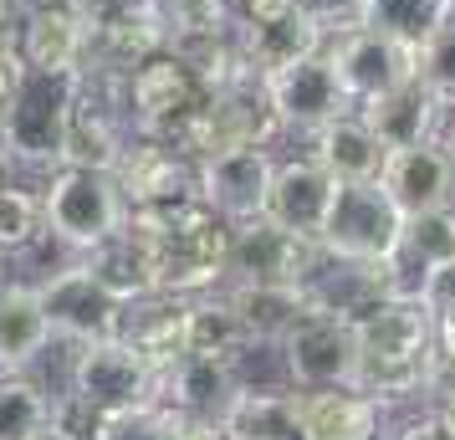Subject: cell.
Listing matches in <instances>:
<instances>
[{
	"label": "cell",
	"mask_w": 455,
	"mask_h": 440,
	"mask_svg": "<svg viewBox=\"0 0 455 440\" xmlns=\"http://www.w3.org/2000/svg\"><path fill=\"white\" fill-rule=\"evenodd\" d=\"M353 389L373 395L379 404L394 399L430 395V379L440 369V348H435V317L419 297L389 292L369 302L353 317Z\"/></svg>",
	"instance_id": "6da1fadb"
},
{
	"label": "cell",
	"mask_w": 455,
	"mask_h": 440,
	"mask_svg": "<svg viewBox=\"0 0 455 440\" xmlns=\"http://www.w3.org/2000/svg\"><path fill=\"white\" fill-rule=\"evenodd\" d=\"M128 236L144 246L154 292L200 297L226 276L230 226L200 200H174L154 210H128Z\"/></svg>",
	"instance_id": "7a4b0ae2"
},
{
	"label": "cell",
	"mask_w": 455,
	"mask_h": 440,
	"mask_svg": "<svg viewBox=\"0 0 455 440\" xmlns=\"http://www.w3.org/2000/svg\"><path fill=\"white\" fill-rule=\"evenodd\" d=\"M124 220H128V205L108 169L62 164L42 189V236L72 246L77 256L103 246L108 236H118Z\"/></svg>",
	"instance_id": "3957f363"
},
{
	"label": "cell",
	"mask_w": 455,
	"mask_h": 440,
	"mask_svg": "<svg viewBox=\"0 0 455 440\" xmlns=\"http://www.w3.org/2000/svg\"><path fill=\"white\" fill-rule=\"evenodd\" d=\"M77 103V72H31L26 67L16 98L0 118V154L5 164H62L67 118Z\"/></svg>",
	"instance_id": "277c9868"
},
{
	"label": "cell",
	"mask_w": 455,
	"mask_h": 440,
	"mask_svg": "<svg viewBox=\"0 0 455 440\" xmlns=\"http://www.w3.org/2000/svg\"><path fill=\"white\" fill-rule=\"evenodd\" d=\"M404 215L394 210L379 180H353V185H332L328 215L317 231V252L328 261H384L399 241Z\"/></svg>",
	"instance_id": "5b68a950"
},
{
	"label": "cell",
	"mask_w": 455,
	"mask_h": 440,
	"mask_svg": "<svg viewBox=\"0 0 455 440\" xmlns=\"http://www.w3.org/2000/svg\"><path fill=\"white\" fill-rule=\"evenodd\" d=\"M276 133V118H271V103H267V87L261 77H235V83L215 87L205 98V108L189 118L169 144L185 148L189 159H210L220 148H246V144H271Z\"/></svg>",
	"instance_id": "8992f818"
},
{
	"label": "cell",
	"mask_w": 455,
	"mask_h": 440,
	"mask_svg": "<svg viewBox=\"0 0 455 440\" xmlns=\"http://www.w3.org/2000/svg\"><path fill=\"white\" fill-rule=\"evenodd\" d=\"M205 98H210V87L200 83V72L180 52H169V46L128 72V118H133V133L174 139L205 108Z\"/></svg>",
	"instance_id": "52a82bcc"
},
{
	"label": "cell",
	"mask_w": 455,
	"mask_h": 440,
	"mask_svg": "<svg viewBox=\"0 0 455 440\" xmlns=\"http://www.w3.org/2000/svg\"><path fill=\"white\" fill-rule=\"evenodd\" d=\"M72 395L92 404L98 415H124L154 395V364L124 338H92L72 354Z\"/></svg>",
	"instance_id": "ba28073f"
},
{
	"label": "cell",
	"mask_w": 455,
	"mask_h": 440,
	"mask_svg": "<svg viewBox=\"0 0 455 440\" xmlns=\"http://www.w3.org/2000/svg\"><path fill=\"white\" fill-rule=\"evenodd\" d=\"M276 348H282V369H287L291 389H338V384H353V358H358L353 323L328 313V308H307Z\"/></svg>",
	"instance_id": "9c48e42d"
},
{
	"label": "cell",
	"mask_w": 455,
	"mask_h": 440,
	"mask_svg": "<svg viewBox=\"0 0 455 440\" xmlns=\"http://www.w3.org/2000/svg\"><path fill=\"white\" fill-rule=\"evenodd\" d=\"M323 57L332 62V72H338V83H343V92H348L353 108L373 103V98H384V92H394L399 83L414 77V52L410 46L389 42L384 31H369V26L332 31L328 42H323Z\"/></svg>",
	"instance_id": "30bf717a"
},
{
	"label": "cell",
	"mask_w": 455,
	"mask_h": 440,
	"mask_svg": "<svg viewBox=\"0 0 455 440\" xmlns=\"http://www.w3.org/2000/svg\"><path fill=\"white\" fill-rule=\"evenodd\" d=\"M267 87V103H271V118L276 128H287V133H317V128L338 118V113H348V92L338 83V72L323 52H312V57H297V62L276 67L261 77Z\"/></svg>",
	"instance_id": "8fae6325"
},
{
	"label": "cell",
	"mask_w": 455,
	"mask_h": 440,
	"mask_svg": "<svg viewBox=\"0 0 455 440\" xmlns=\"http://www.w3.org/2000/svg\"><path fill=\"white\" fill-rule=\"evenodd\" d=\"M271 169H276V159H271L267 144L220 148V154H210V159H195V200L210 205L226 226L256 220L261 205H267Z\"/></svg>",
	"instance_id": "7c38bea8"
},
{
	"label": "cell",
	"mask_w": 455,
	"mask_h": 440,
	"mask_svg": "<svg viewBox=\"0 0 455 440\" xmlns=\"http://www.w3.org/2000/svg\"><path fill=\"white\" fill-rule=\"evenodd\" d=\"M317 241L271 226L267 215L230 226V256H226V276L230 282H291V287H307L317 272Z\"/></svg>",
	"instance_id": "4fadbf2b"
},
{
	"label": "cell",
	"mask_w": 455,
	"mask_h": 440,
	"mask_svg": "<svg viewBox=\"0 0 455 440\" xmlns=\"http://www.w3.org/2000/svg\"><path fill=\"white\" fill-rule=\"evenodd\" d=\"M113 185L124 195L128 210H154L174 200H195V159L185 148L154 133H133L113 164Z\"/></svg>",
	"instance_id": "5bb4252c"
},
{
	"label": "cell",
	"mask_w": 455,
	"mask_h": 440,
	"mask_svg": "<svg viewBox=\"0 0 455 440\" xmlns=\"http://www.w3.org/2000/svg\"><path fill=\"white\" fill-rule=\"evenodd\" d=\"M36 297H42V313H46V323H52V338L92 343V338L118 333V308H124V302L87 272L83 256H77L72 267H62L57 276L36 282Z\"/></svg>",
	"instance_id": "9a60e30c"
},
{
	"label": "cell",
	"mask_w": 455,
	"mask_h": 440,
	"mask_svg": "<svg viewBox=\"0 0 455 440\" xmlns=\"http://www.w3.org/2000/svg\"><path fill=\"white\" fill-rule=\"evenodd\" d=\"M379 185L394 200V210L410 220L425 210H445L455 205V159L440 139H419V144L389 148L384 169H379Z\"/></svg>",
	"instance_id": "2e32d148"
},
{
	"label": "cell",
	"mask_w": 455,
	"mask_h": 440,
	"mask_svg": "<svg viewBox=\"0 0 455 440\" xmlns=\"http://www.w3.org/2000/svg\"><path fill=\"white\" fill-rule=\"evenodd\" d=\"M169 46V16L164 0H124L113 16L87 31V67H103L128 77L139 62H148L154 52Z\"/></svg>",
	"instance_id": "e0dca14e"
},
{
	"label": "cell",
	"mask_w": 455,
	"mask_h": 440,
	"mask_svg": "<svg viewBox=\"0 0 455 440\" xmlns=\"http://www.w3.org/2000/svg\"><path fill=\"white\" fill-rule=\"evenodd\" d=\"M291 425H297V440H379L384 404L353 384L291 389Z\"/></svg>",
	"instance_id": "ac0fdd59"
},
{
	"label": "cell",
	"mask_w": 455,
	"mask_h": 440,
	"mask_svg": "<svg viewBox=\"0 0 455 440\" xmlns=\"http://www.w3.org/2000/svg\"><path fill=\"white\" fill-rule=\"evenodd\" d=\"M241 395V384L230 374V358H205V354H180L174 364L154 369V404H164L174 415L195 420H220L230 399Z\"/></svg>",
	"instance_id": "d6986e66"
},
{
	"label": "cell",
	"mask_w": 455,
	"mask_h": 440,
	"mask_svg": "<svg viewBox=\"0 0 455 440\" xmlns=\"http://www.w3.org/2000/svg\"><path fill=\"white\" fill-rule=\"evenodd\" d=\"M11 36L31 72H83L87 67V21L67 0L26 5L21 26H11Z\"/></svg>",
	"instance_id": "ffe728a7"
},
{
	"label": "cell",
	"mask_w": 455,
	"mask_h": 440,
	"mask_svg": "<svg viewBox=\"0 0 455 440\" xmlns=\"http://www.w3.org/2000/svg\"><path fill=\"white\" fill-rule=\"evenodd\" d=\"M328 200H332V180L323 174V164L312 154L307 159H282V164L271 169V189H267L261 215H267L271 226L302 236V241H317Z\"/></svg>",
	"instance_id": "44dd1931"
},
{
	"label": "cell",
	"mask_w": 455,
	"mask_h": 440,
	"mask_svg": "<svg viewBox=\"0 0 455 440\" xmlns=\"http://www.w3.org/2000/svg\"><path fill=\"white\" fill-rule=\"evenodd\" d=\"M323 42H328V31L307 21L297 5L235 26V46H241V62H246L251 77H267V72L297 62V57H312V52H323Z\"/></svg>",
	"instance_id": "7402d4cb"
},
{
	"label": "cell",
	"mask_w": 455,
	"mask_h": 440,
	"mask_svg": "<svg viewBox=\"0 0 455 440\" xmlns=\"http://www.w3.org/2000/svg\"><path fill=\"white\" fill-rule=\"evenodd\" d=\"M185 308L189 297H174V292L128 297L118 308V333L113 338H124L128 348H139L154 369H164V364L185 354Z\"/></svg>",
	"instance_id": "603a6c76"
},
{
	"label": "cell",
	"mask_w": 455,
	"mask_h": 440,
	"mask_svg": "<svg viewBox=\"0 0 455 440\" xmlns=\"http://www.w3.org/2000/svg\"><path fill=\"white\" fill-rule=\"evenodd\" d=\"M384 154H389V148L379 144V133L363 124V113H358V108H348V113L328 118V124L312 133V159L323 164V174H328L332 185L379 180Z\"/></svg>",
	"instance_id": "cb8c5ba5"
},
{
	"label": "cell",
	"mask_w": 455,
	"mask_h": 440,
	"mask_svg": "<svg viewBox=\"0 0 455 440\" xmlns=\"http://www.w3.org/2000/svg\"><path fill=\"white\" fill-rule=\"evenodd\" d=\"M363 124L379 133L384 148H404V144H419V139H440V124H445V108L435 103V92L419 77L399 83L394 92L373 98V103L358 108Z\"/></svg>",
	"instance_id": "d4e9b609"
},
{
	"label": "cell",
	"mask_w": 455,
	"mask_h": 440,
	"mask_svg": "<svg viewBox=\"0 0 455 440\" xmlns=\"http://www.w3.org/2000/svg\"><path fill=\"white\" fill-rule=\"evenodd\" d=\"M52 343L36 282H0V374H26Z\"/></svg>",
	"instance_id": "484cf974"
},
{
	"label": "cell",
	"mask_w": 455,
	"mask_h": 440,
	"mask_svg": "<svg viewBox=\"0 0 455 440\" xmlns=\"http://www.w3.org/2000/svg\"><path fill=\"white\" fill-rule=\"evenodd\" d=\"M226 297L246 338H256V343H282L291 333V323L312 308L307 287H291V282H235Z\"/></svg>",
	"instance_id": "4316f807"
},
{
	"label": "cell",
	"mask_w": 455,
	"mask_h": 440,
	"mask_svg": "<svg viewBox=\"0 0 455 440\" xmlns=\"http://www.w3.org/2000/svg\"><path fill=\"white\" fill-rule=\"evenodd\" d=\"M251 338L241 328V317L230 308V297H189L185 308V354H205V358H235Z\"/></svg>",
	"instance_id": "83f0119b"
},
{
	"label": "cell",
	"mask_w": 455,
	"mask_h": 440,
	"mask_svg": "<svg viewBox=\"0 0 455 440\" xmlns=\"http://www.w3.org/2000/svg\"><path fill=\"white\" fill-rule=\"evenodd\" d=\"M445 16H451V0H363V16H358V26L384 31L389 42L419 52V42H425V36H430Z\"/></svg>",
	"instance_id": "f1b7e54d"
},
{
	"label": "cell",
	"mask_w": 455,
	"mask_h": 440,
	"mask_svg": "<svg viewBox=\"0 0 455 440\" xmlns=\"http://www.w3.org/2000/svg\"><path fill=\"white\" fill-rule=\"evenodd\" d=\"M52 430V395L26 374H0V440Z\"/></svg>",
	"instance_id": "f546056e"
},
{
	"label": "cell",
	"mask_w": 455,
	"mask_h": 440,
	"mask_svg": "<svg viewBox=\"0 0 455 440\" xmlns=\"http://www.w3.org/2000/svg\"><path fill=\"white\" fill-rule=\"evenodd\" d=\"M414 77L430 87L435 103L451 113L455 108V11L419 42V52H414Z\"/></svg>",
	"instance_id": "4dcf8cb0"
},
{
	"label": "cell",
	"mask_w": 455,
	"mask_h": 440,
	"mask_svg": "<svg viewBox=\"0 0 455 440\" xmlns=\"http://www.w3.org/2000/svg\"><path fill=\"white\" fill-rule=\"evenodd\" d=\"M36 236H42V195L0 185V256L26 252Z\"/></svg>",
	"instance_id": "1f68e13d"
},
{
	"label": "cell",
	"mask_w": 455,
	"mask_h": 440,
	"mask_svg": "<svg viewBox=\"0 0 455 440\" xmlns=\"http://www.w3.org/2000/svg\"><path fill=\"white\" fill-rule=\"evenodd\" d=\"M174 436V410H164V404H133V410H124V415H108L103 430H98V440H169Z\"/></svg>",
	"instance_id": "d6a6232c"
},
{
	"label": "cell",
	"mask_w": 455,
	"mask_h": 440,
	"mask_svg": "<svg viewBox=\"0 0 455 440\" xmlns=\"http://www.w3.org/2000/svg\"><path fill=\"white\" fill-rule=\"evenodd\" d=\"M307 21H317L323 31H348V26H358V16H363V0H291Z\"/></svg>",
	"instance_id": "836d02e7"
},
{
	"label": "cell",
	"mask_w": 455,
	"mask_h": 440,
	"mask_svg": "<svg viewBox=\"0 0 455 440\" xmlns=\"http://www.w3.org/2000/svg\"><path fill=\"white\" fill-rule=\"evenodd\" d=\"M414 297L430 308V317H451L455 313V256H445L440 267H430V276L419 282Z\"/></svg>",
	"instance_id": "e575fe53"
},
{
	"label": "cell",
	"mask_w": 455,
	"mask_h": 440,
	"mask_svg": "<svg viewBox=\"0 0 455 440\" xmlns=\"http://www.w3.org/2000/svg\"><path fill=\"white\" fill-rule=\"evenodd\" d=\"M21 77H26V62H21V52H16V36H11V31H0V118H5L11 98H16Z\"/></svg>",
	"instance_id": "d590c367"
},
{
	"label": "cell",
	"mask_w": 455,
	"mask_h": 440,
	"mask_svg": "<svg viewBox=\"0 0 455 440\" xmlns=\"http://www.w3.org/2000/svg\"><path fill=\"white\" fill-rule=\"evenodd\" d=\"M399 440H455V420L440 415V410H425L399 430Z\"/></svg>",
	"instance_id": "8d00e7d4"
},
{
	"label": "cell",
	"mask_w": 455,
	"mask_h": 440,
	"mask_svg": "<svg viewBox=\"0 0 455 440\" xmlns=\"http://www.w3.org/2000/svg\"><path fill=\"white\" fill-rule=\"evenodd\" d=\"M169 440H230V430L220 420H195V415H174V436Z\"/></svg>",
	"instance_id": "74e56055"
},
{
	"label": "cell",
	"mask_w": 455,
	"mask_h": 440,
	"mask_svg": "<svg viewBox=\"0 0 455 440\" xmlns=\"http://www.w3.org/2000/svg\"><path fill=\"white\" fill-rule=\"evenodd\" d=\"M430 395H435V410L455 420V369H445V364L435 369V379H430Z\"/></svg>",
	"instance_id": "f35d334b"
},
{
	"label": "cell",
	"mask_w": 455,
	"mask_h": 440,
	"mask_svg": "<svg viewBox=\"0 0 455 440\" xmlns=\"http://www.w3.org/2000/svg\"><path fill=\"white\" fill-rule=\"evenodd\" d=\"M435 348H440V364L455 369V313L451 317H435Z\"/></svg>",
	"instance_id": "ab89813d"
},
{
	"label": "cell",
	"mask_w": 455,
	"mask_h": 440,
	"mask_svg": "<svg viewBox=\"0 0 455 440\" xmlns=\"http://www.w3.org/2000/svg\"><path fill=\"white\" fill-rule=\"evenodd\" d=\"M230 5H235V16H241V21H261V16L287 11L291 0H230Z\"/></svg>",
	"instance_id": "60d3db41"
},
{
	"label": "cell",
	"mask_w": 455,
	"mask_h": 440,
	"mask_svg": "<svg viewBox=\"0 0 455 440\" xmlns=\"http://www.w3.org/2000/svg\"><path fill=\"white\" fill-rule=\"evenodd\" d=\"M11 16H16V0H0V31H11Z\"/></svg>",
	"instance_id": "b9f144b4"
},
{
	"label": "cell",
	"mask_w": 455,
	"mask_h": 440,
	"mask_svg": "<svg viewBox=\"0 0 455 440\" xmlns=\"http://www.w3.org/2000/svg\"><path fill=\"white\" fill-rule=\"evenodd\" d=\"M440 144L451 148V159H455V108H451V133H445V139H440Z\"/></svg>",
	"instance_id": "7bdbcfd3"
},
{
	"label": "cell",
	"mask_w": 455,
	"mask_h": 440,
	"mask_svg": "<svg viewBox=\"0 0 455 440\" xmlns=\"http://www.w3.org/2000/svg\"><path fill=\"white\" fill-rule=\"evenodd\" d=\"M26 440H57V436H52V430H42V436H26Z\"/></svg>",
	"instance_id": "ee69618b"
},
{
	"label": "cell",
	"mask_w": 455,
	"mask_h": 440,
	"mask_svg": "<svg viewBox=\"0 0 455 440\" xmlns=\"http://www.w3.org/2000/svg\"><path fill=\"white\" fill-rule=\"evenodd\" d=\"M0 185H5V154H0Z\"/></svg>",
	"instance_id": "f6af8a7d"
},
{
	"label": "cell",
	"mask_w": 455,
	"mask_h": 440,
	"mask_svg": "<svg viewBox=\"0 0 455 440\" xmlns=\"http://www.w3.org/2000/svg\"><path fill=\"white\" fill-rule=\"evenodd\" d=\"M16 5H46V0H16Z\"/></svg>",
	"instance_id": "bcb514c9"
},
{
	"label": "cell",
	"mask_w": 455,
	"mask_h": 440,
	"mask_svg": "<svg viewBox=\"0 0 455 440\" xmlns=\"http://www.w3.org/2000/svg\"><path fill=\"white\" fill-rule=\"evenodd\" d=\"M451 11H455V0H451Z\"/></svg>",
	"instance_id": "7dc6e473"
}]
</instances>
